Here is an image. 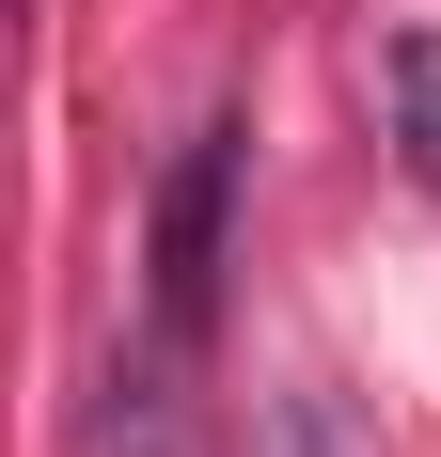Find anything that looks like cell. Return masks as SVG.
<instances>
[{"mask_svg":"<svg viewBox=\"0 0 441 457\" xmlns=\"http://www.w3.org/2000/svg\"><path fill=\"white\" fill-rule=\"evenodd\" d=\"M237 189H253V127L220 111V127L174 142V174H158V237H142V347H158V363H174V347H205V316H220Z\"/></svg>","mask_w":441,"mask_h":457,"instance_id":"obj_1","label":"cell"},{"mask_svg":"<svg viewBox=\"0 0 441 457\" xmlns=\"http://www.w3.org/2000/svg\"><path fill=\"white\" fill-rule=\"evenodd\" d=\"M379 95H395L410 174H441V32H395V47H379Z\"/></svg>","mask_w":441,"mask_h":457,"instance_id":"obj_2","label":"cell"}]
</instances>
